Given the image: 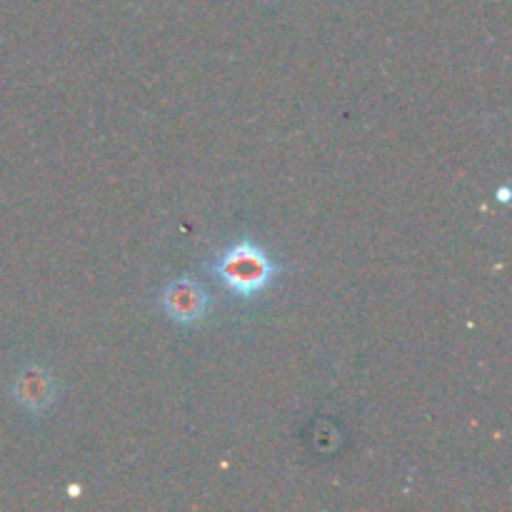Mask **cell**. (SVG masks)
<instances>
[{
  "instance_id": "cell-3",
  "label": "cell",
  "mask_w": 512,
  "mask_h": 512,
  "mask_svg": "<svg viewBox=\"0 0 512 512\" xmlns=\"http://www.w3.org/2000/svg\"><path fill=\"white\" fill-rule=\"evenodd\" d=\"M13 398L28 413H43L55 400V378L40 365H28L15 375Z\"/></svg>"
},
{
  "instance_id": "cell-2",
  "label": "cell",
  "mask_w": 512,
  "mask_h": 512,
  "mask_svg": "<svg viewBox=\"0 0 512 512\" xmlns=\"http://www.w3.org/2000/svg\"><path fill=\"white\" fill-rule=\"evenodd\" d=\"M208 290L193 278H178L163 290V308L175 323H195L208 310Z\"/></svg>"
},
{
  "instance_id": "cell-1",
  "label": "cell",
  "mask_w": 512,
  "mask_h": 512,
  "mask_svg": "<svg viewBox=\"0 0 512 512\" xmlns=\"http://www.w3.org/2000/svg\"><path fill=\"white\" fill-rule=\"evenodd\" d=\"M210 273L238 298H255L270 288L278 275V263L260 245L243 240L230 245L210 263Z\"/></svg>"
}]
</instances>
